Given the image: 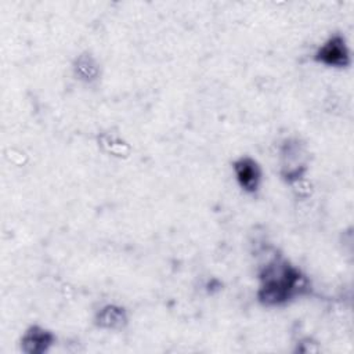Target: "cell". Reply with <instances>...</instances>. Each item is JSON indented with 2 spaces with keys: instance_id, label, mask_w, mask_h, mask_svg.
I'll use <instances>...</instances> for the list:
<instances>
[{
  "instance_id": "277c9868",
  "label": "cell",
  "mask_w": 354,
  "mask_h": 354,
  "mask_svg": "<svg viewBox=\"0 0 354 354\" xmlns=\"http://www.w3.org/2000/svg\"><path fill=\"white\" fill-rule=\"evenodd\" d=\"M232 173L243 192L250 195L259 192L263 183V170L254 158L249 155L236 158L232 162Z\"/></svg>"
},
{
  "instance_id": "7a4b0ae2",
  "label": "cell",
  "mask_w": 354,
  "mask_h": 354,
  "mask_svg": "<svg viewBox=\"0 0 354 354\" xmlns=\"http://www.w3.org/2000/svg\"><path fill=\"white\" fill-rule=\"evenodd\" d=\"M278 165L279 176L286 184L300 183L310 166V151L306 142L299 137L283 140L278 152Z\"/></svg>"
},
{
  "instance_id": "3957f363",
  "label": "cell",
  "mask_w": 354,
  "mask_h": 354,
  "mask_svg": "<svg viewBox=\"0 0 354 354\" xmlns=\"http://www.w3.org/2000/svg\"><path fill=\"white\" fill-rule=\"evenodd\" d=\"M314 61L333 69H346L351 65V53L342 33H333L325 39L314 53Z\"/></svg>"
},
{
  "instance_id": "52a82bcc",
  "label": "cell",
  "mask_w": 354,
  "mask_h": 354,
  "mask_svg": "<svg viewBox=\"0 0 354 354\" xmlns=\"http://www.w3.org/2000/svg\"><path fill=\"white\" fill-rule=\"evenodd\" d=\"M73 73L77 80L91 84L100 77V64L94 58V55L88 53H83L76 57L73 62Z\"/></svg>"
},
{
  "instance_id": "6da1fadb",
  "label": "cell",
  "mask_w": 354,
  "mask_h": 354,
  "mask_svg": "<svg viewBox=\"0 0 354 354\" xmlns=\"http://www.w3.org/2000/svg\"><path fill=\"white\" fill-rule=\"evenodd\" d=\"M310 290V281L282 256L271 257L259 271L257 300L264 307H281Z\"/></svg>"
},
{
  "instance_id": "8992f818",
  "label": "cell",
  "mask_w": 354,
  "mask_h": 354,
  "mask_svg": "<svg viewBox=\"0 0 354 354\" xmlns=\"http://www.w3.org/2000/svg\"><path fill=\"white\" fill-rule=\"evenodd\" d=\"M93 322L102 330H122L129 324V314L123 306L108 303L95 311Z\"/></svg>"
},
{
  "instance_id": "5b68a950",
  "label": "cell",
  "mask_w": 354,
  "mask_h": 354,
  "mask_svg": "<svg viewBox=\"0 0 354 354\" xmlns=\"http://www.w3.org/2000/svg\"><path fill=\"white\" fill-rule=\"evenodd\" d=\"M55 333L41 325H29L19 339L21 351L25 354H46L55 344Z\"/></svg>"
}]
</instances>
